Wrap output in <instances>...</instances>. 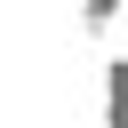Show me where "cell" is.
Returning a JSON list of instances; mask_svg holds the SVG:
<instances>
[{
	"instance_id": "obj_1",
	"label": "cell",
	"mask_w": 128,
	"mask_h": 128,
	"mask_svg": "<svg viewBox=\"0 0 128 128\" xmlns=\"http://www.w3.org/2000/svg\"><path fill=\"white\" fill-rule=\"evenodd\" d=\"M80 32L88 40H120L128 32V0H80Z\"/></svg>"
},
{
	"instance_id": "obj_2",
	"label": "cell",
	"mask_w": 128,
	"mask_h": 128,
	"mask_svg": "<svg viewBox=\"0 0 128 128\" xmlns=\"http://www.w3.org/2000/svg\"><path fill=\"white\" fill-rule=\"evenodd\" d=\"M104 128H128V120H104Z\"/></svg>"
}]
</instances>
